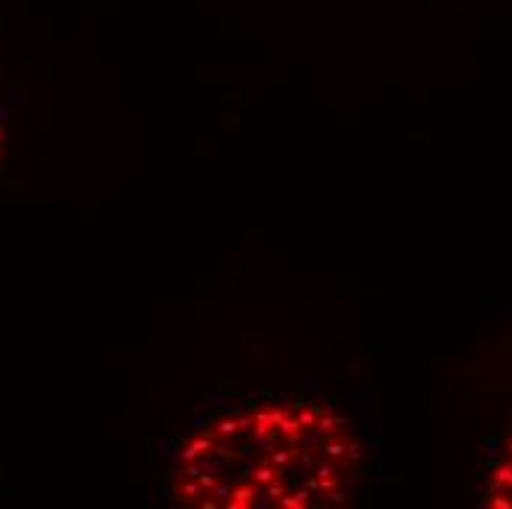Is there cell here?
<instances>
[{
    "mask_svg": "<svg viewBox=\"0 0 512 509\" xmlns=\"http://www.w3.org/2000/svg\"><path fill=\"white\" fill-rule=\"evenodd\" d=\"M6 142H9V136H6V121H3V112H0V165H3V156H6Z\"/></svg>",
    "mask_w": 512,
    "mask_h": 509,
    "instance_id": "cell-3",
    "label": "cell"
},
{
    "mask_svg": "<svg viewBox=\"0 0 512 509\" xmlns=\"http://www.w3.org/2000/svg\"><path fill=\"white\" fill-rule=\"evenodd\" d=\"M362 474L365 442L342 409L277 398L201 421L171 457L168 495L192 509H336Z\"/></svg>",
    "mask_w": 512,
    "mask_h": 509,
    "instance_id": "cell-1",
    "label": "cell"
},
{
    "mask_svg": "<svg viewBox=\"0 0 512 509\" xmlns=\"http://www.w3.org/2000/svg\"><path fill=\"white\" fill-rule=\"evenodd\" d=\"M480 504L489 509H512V427L486 468Z\"/></svg>",
    "mask_w": 512,
    "mask_h": 509,
    "instance_id": "cell-2",
    "label": "cell"
}]
</instances>
